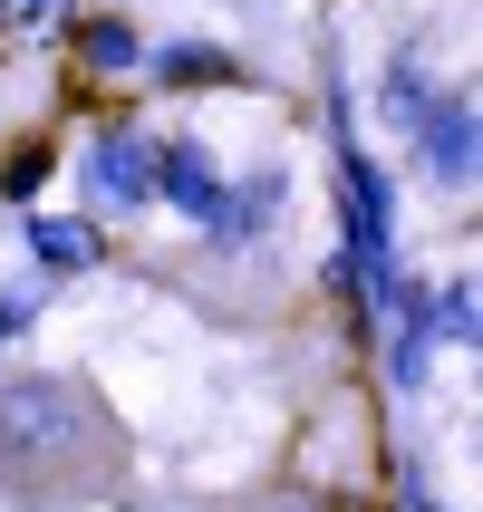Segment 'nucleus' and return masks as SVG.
Segmentation results:
<instances>
[{
	"label": "nucleus",
	"mask_w": 483,
	"mask_h": 512,
	"mask_svg": "<svg viewBox=\"0 0 483 512\" xmlns=\"http://www.w3.org/2000/svg\"><path fill=\"white\" fill-rule=\"evenodd\" d=\"M329 145H339V252L358 261V300L397 281V174L358 145V97L348 78L329 87Z\"/></svg>",
	"instance_id": "obj_1"
},
{
	"label": "nucleus",
	"mask_w": 483,
	"mask_h": 512,
	"mask_svg": "<svg viewBox=\"0 0 483 512\" xmlns=\"http://www.w3.org/2000/svg\"><path fill=\"white\" fill-rule=\"evenodd\" d=\"M406 145H416V174H426V184L464 194V184H474V97H464V87H455V97L435 87L426 116L406 126Z\"/></svg>",
	"instance_id": "obj_3"
},
{
	"label": "nucleus",
	"mask_w": 483,
	"mask_h": 512,
	"mask_svg": "<svg viewBox=\"0 0 483 512\" xmlns=\"http://www.w3.org/2000/svg\"><path fill=\"white\" fill-rule=\"evenodd\" d=\"M39 184H49V145H20V155L0 165V203H10V213H29V203H39Z\"/></svg>",
	"instance_id": "obj_14"
},
{
	"label": "nucleus",
	"mask_w": 483,
	"mask_h": 512,
	"mask_svg": "<svg viewBox=\"0 0 483 512\" xmlns=\"http://www.w3.org/2000/svg\"><path fill=\"white\" fill-rule=\"evenodd\" d=\"M58 39H78V58L97 68V78H136V68H145V39H136L126 10H87V20H68Z\"/></svg>",
	"instance_id": "obj_8"
},
{
	"label": "nucleus",
	"mask_w": 483,
	"mask_h": 512,
	"mask_svg": "<svg viewBox=\"0 0 483 512\" xmlns=\"http://www.w3.org/2000/svg\"><path fill=\"white\" fill-rule=\"evenodd\" d=\"M78 445H97V406H87L78 377H10L0 387V474H10V493L49 484V464L78 455Z\"/></svg>",
	"instance_id": "obj_2"
},
{
	"label": "nucleus",
	"mask_w": 483,
	"mask_h": 512,
	"mask_svg": "<svg viewBox=\"0 0 483 512\" xmlns=\"http://www.w3.org/2000/svg\"><path fill=\"white\" fill-rule=\"evenodd\" d=\"M426 319H435V348H483V310H474V281H445V290H426Z\"/></svg>",
	"instance_id": "obj_11"
},
{
	"label": "nucleus",
	"mask_w": 483,
	"mask_h": 512,
	"mask_svg": "<svg viewBox=\"0 0 483 512\" xmlns=\"http://www.w3.org/2000/svg\"><path fill=\"white\" fill-rule=\"evenodd\" d=\"M87 203H107V213H145L155 203V136L145 126H97V145H87Z\"/></svg>",
	"instance_id": "obj_4"
},
{
	"label": "nucleus",
	"mask_w": 483,
	"mask_h": 512,
	"mask_svg": "<svg viewBox=\"0 0 483 512\" xmlns=\"http://www.w3.org/2000/svg\"><path fill=\"white\" fill-rule=\"evenodd\" d=\"M300 512H329V503H300Z\"/></svg>",
	"instance_id": "obj_16"
},
{
	"label": "nucleus",
	"mask_w": 483,
	"mask_h": 512,
	"mask_svg": "<svg viewBox=\"0 0 483 512\" xmlns=\"http://www.w3.org/2000/svg\"><path fill=\"white\" fill-rule=\"evenodd\" d=\"M68 20H78L68 0H0V39H58Z\"/></svg>",
	"instance_id": "obj_13"
},
{
	"label": "nucleus",
	"mask_w": 483,
	"mask_h": 512,
	"mask_svg": "<svg viewBox=\"0 0 483 512\" xmlns=\"http://www.w3.org/2000/svg\"><path fill=\"white\" fill-rule=\"evenodd\" d=\"M290 213V174L281 165H261V174H242V184H223V213H213V242L223 252H252L261 232Z\"/></svg>",
	"instance_id": "obj_6"
},
{
	"label": "nucleus",
	"mask_w": 483,
	"mask_h": 512,
	"mask_svg": "<svg viewBox=\"0 0 483 512\" xmlns=\"http://www.w3.org/2000/svg\"><path fill=\"white\" fill-rule=\"evenodd\" d=\"M145 68L165 87H223L232 78V58L213 49V39H165V49H145Z\"/></svg>",
	"instance_id": "obj_10"
},
{
	"label": "nucleus",
	"mask_w": 483,
	"mask_h": 512,
	"mask_svg": "<svg viewBox=\"0 0 483 512\" xmlns=\"http://www.w3.org/2000/svg\"><path fill=\"white\" fill-rule=\"evenodd\" d=\"M397 512H435V503H426V493H397Z\"/></svg>",
	"instance_id": "obj_15"
},
{
	"label": "nucleus",
	"mask_w": 483,
	"mask_h": 512,
	"mask_svg": "<svg viewBox=\"0 0 483 512\" xmlns=\"http://www.w3.org/2000/svg\"><path fill=\"white\" fill-rule=\"evenodd\" d=\"M39 310H49V281H39V271L0 281V348H10V339H29V329H39Z\"/></svg>",
	"instance_id": "obj_12"
},
{
	"label": "nucleus",
	"mask_w": 483,
	"mask_h": 512,
	"mask_svg": "<svg viewBox=\"0 0 483 512\" xmlns=\"http://www.w3.org/2000/svg\"><path fill=\"white\" fill-rule=\"evenodd\" d=\"M155 203H174L194 232H213V213H223V165H213V145H203V136L155 145Z\"/></svg>",
	"instance_id": "obj_5"
},
{
	"label": "nucleus",
	"mask_w": 483,
	"mask_h": 512,
	"mask_svg": "<svg viewBox=\"0 0 483 512\" xmlns=\"http://www.w3.org/2000/svg\"><path fill=\"white\" fill-rule=\"evenodd\" d=\"M20 242L39 261V281H78L87 261H97V223H78V213H29Z\"/></svg>",
	"instance_id": "obj_7"
},
{
	"label": "nucleus",
	"mask_w": 483,
	"mask_h": 512,
	"mask_svg": "<svg viewBox=\"0 0 483 512\" xmlns=\"http://www.w3.org/2000/svg\"><path fill=\"white\" fill-rule=\"evenodd\" d=\"M426 97H435V68H426V49H416V39H397V49H387V68H377V116H387V126H416V116H426Z\"/></svg>",
	"instance_id": "obj_9"
}]
</instances>
